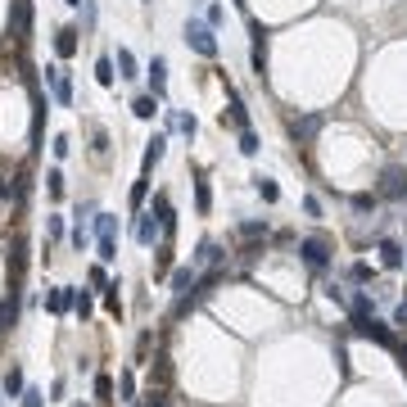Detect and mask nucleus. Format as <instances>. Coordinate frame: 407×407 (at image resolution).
<instances>
[{
    "label": "nucleus",
    "mask_w": 407,
    "mask_h": 407,
    "mask_svg": "<svg viewBox=\"0 0 407 407\" xmlns=\"http://www.w3.org/2000/svg\"><path fill=\"white\" fill-rule=\"evenodd\" d=\"M50 150H55V159H68V150H73V141H68V136H55V145H50Z\"/></svg>",
    "instance_id": "41"
},
{
    "label": "nucleus",
    "mask_w": 407,
    "mask_h": 407,
    "mask_svg": "<svg viewBox=\"0 0 407 407\" xmlns=\"http://www.w3.org/2000/svg\"><path fill=\"white\" fill-rule=\"evenodd\" d=\"M254 186H258V195H263L267 204H276V199H280V186H276V181H271V177H258Z\"/></svg>",
    "instance_id": "28"
},
{
    "label": "nucleus",
    "mask_w": 407,
    "mask_h": 407,
    "mask_svg": "<svg viewBox=\"0 0 407 407\" xmlns=\"http://www.w3.org/2000/svg\"><path fill=\"white\" fill-rule=\"evenodd\" d=\"M394 326H407V304H399V308H394Z\"/></svg>",
    "instance_id": "47"
},
{
    "label": "nucleus",
    "mask_w": 407,
    "mask_h": 407,
    "mask_svg": "<svg viewBox=\"0 0 407 407\" xmlns=\"http://www.w3.org/2000/svg\"><path fill=\"white\" fill-rule=\"evenodd\" d=\"M27 32H32V5L14 0V41H27Z\"/></svg>",
    "instance_id": "11"
},
{
    "label": "nucleus",
    "mask_w": 407,
    "mask_h": 407,
    "mask_svg": "<svg viewBox=\"0 0 407 407\" xmlns=\"http://www.w3.org/2000/svg\"><path fill=\"white\" fill-rule=\"evenodd\" d=\"M95 254H100V263H113V258H118V240L100 236V240H95Z\"/></svg>",
    "instance_id": "23"
},
{
    "label": "nucleus",
    "mask_w": 407,
    "mask_h": 407,
    "mask_svg": "<svg viewBox=\"0 0 407 407\" xmlns=\"http://www.w3.org/2000/svg\"><path fill=\"white\" fill-rule=\"evenodd\" d=\"M0 390H5V399H23V366H9V376H5V385H0Z\"/></svg>",
    "instance_id": "17"
},
{
    "label": "nucleus",
    "mask_w": 407,
    "mask_h": 407,
    "mask_svg": "<svg viewBox=\"0 0 407 407\" xmlns=\"http://www.w3.org/2000/svg\"><path fill=\"white\" fill-rule=\"evenodd\" d=\"M195 263H222V249H217V240H199V249H195Z\"/></svg>",
    "instance_id": "21"
},
{
    "label": "nucleus",
    "mask_w": 407,
    "mask_h": 407,
    "mask_svg": "<svg viewBox=\"0 0 407 407\" xmlns=\"http://www.w3.org/2000/svg\"><path fill=\"white\" fill-rule=\"evenodd\" d=\"M68 240H73V249H91V231H86L82 222L73 227V236H68Z\"/></svg>",
    "instance_id": "35"
},
{
    "label": "nucleus",
    "mask_w": 407,
    "mask_h": 407,
    "mask_svg": "<svg viewBox=\"0 0 407 407\" xmlns=\"http://www.w3.org/2000/svg\"><path fill=\"white\" fill-rule=\"evenodd\" d=\"M118 394H122V403H141V399H136V376L131 371L118 376Z\"/></svg>",
    "instance_id": "26"
},
{
    "label": "nucleus",
    "mask_w": 407,
    "mask_h": 407,
    "mask_svg": "<svg viewBox=\"0 0 407 407\" xmlns=\"http://www.w3.org/2000/svg\"><path fill=\"white\" fill-rule=\"evenodd\" d=\"M150 95L154 100H168V59H163V55H154L150 59Z\"/></svg>",
    "instance_id": "7"
},
{
    "label": "nucleus",
    "mask_w": 407,
    "mask_h": 407,
    "mask_svg": "<svg viewBox=\"0 0 407 407\" xmlns=\"http://www.w3.org/2000/svg\"><path fill=\"white\" fill-rule=\"evenodd\" d=\"M353 331L362 335V339H376V344H385V348H399V339H394V331L385 322H376V317H366V322H353Z\"/></svg>",
    "instance_id": "6"
},
{
    "label": "nucleus",
    "mask_w": 407,
    "mask_h": 407,
    "mask_svg": "<svg viewBox=\"0 0 407 407\" xmlns=\"http://www.w3.org/2000/svg\"><path fill=\"white\" fill-rule=\"evenodd\" d=\"M118 290H122L118 280H109V285H104V308H109L113 317H122V299H118Z\"/></svg>",
    "instance_id": "24"
},
{
    "label": "nucleus",
    "mask_w": 407,
    "mask_h": 407,
    "mask_svg": "<svg viewBox=\"0 0 407 407\" xmlns=\"http://www.w3.org/2000/svg\"><path fill=\"white\" fill-rule=\"evenodd\" d=\"M86 276H91V285H109V276H104V267H91V271H86Z\"/></svg>",
    "instance_id": "44"
},
{
    "label": "nucleus",
    "mask_w": 407,
    "mask_h": 407,
    "mask_svg": "<svg viewBox=\"0 0 407 407\" xmlns=\"http://www.w3.org/2000/svg\"><path fill=\"white\" fill-rule=\"evenodd\" d=\"M64 5H73V9H82V5H86V0H64Z\"/></svg>",
    "instance_id": "48"
},
{
    "label": "nucleus",
    "mask_w": 407,
    "mask_h": 407,
    "mask_svg": "<svg viewBox=\"0 0 407 407\" xmlns=\"http://www.w3.org/2000/svg\"><path fill=\"white\" fill-rule=\"evenodd\" d=\"M376 195H380V199H403L407 195V168H385Z\"/></svg>",
    "instance_id": "4"
},
{
    "label": "nucleus",
    "mask_w": 407,
    "mask_h": 407,
    "mask_svg": "<svg viewBox=\"0 0 407 407\" xmlns=\"http://www.w3.org/2000/svg\"><path fill=\"white\" fill-rule=\"evenodd\" d=\"M304 213H308V217H317V213H322V204H317V195H308V199H304Z\"/></svg>",
    "instance_id": "46"
},
{
    "label": "nucleus",
    "mask_w": 407,
    "mask_h": 407,
    "mask_svg": "<svg viewBox=\"0 0 407 407\" xmlns=\"http://www.w3.org/2000/svg\"><path fill=\"white\" fill-rule=\"evenodd\" d=\"M113 68H118V64H113L109 55H104V59H95V82H100V86H113V77H118Z\"/></svg>",
    "instance_id": "22"
},
{
    "label": "nucleus",
    "mask_w": 407,
    "mask_h": 407,
    "mask_svg": "<svg viewBox=\"0 0 407 407\" xmlns=\"http://www.w3.org/2000/svg\"><path fill=\"white\" fill-rule=\"evenodd\" d=\"M322 122H326V113H304V118H290V136H294L299 145H313L317 131H322Z\"/></svg>",
    "instance_id": "5"
},
{
    "label": "nucleus",
    "mask_w": 407,
    "mask_h": 407,
    "mask_svg": "<svg viewBox=\"0 0 407 407\" xmlns=\"http://www.w3.org/2000/svg\"><path fill=\"white\" fill-rule=\"evenodd\" d=\"M159 236H163V222L154 217V213H141V217H136V240H141V245H154Z\"/></svg>",
    "instance_id": "9"
},
{
    "label": "nucleus",
    "mask_w": 407,
    "mask_h": 407,
    "mask_svg": "<svg viewBox=\"0 0 407 407\" xmlns=\"http://www.w3.org/2000/svg\"><path fill=\"white\" fill-rule=\"evenodd\" d=\"M45 236H50V240H64V217H50V222H45Z\"/></svg>",
    "instance_id": "42"
},
{
    "label": "nucleus",
    "mask_w": 407,
    "mask_h": 407,
    "mask_svg": "<svg viewBox=\"0 0 407 407\" xmlns=\"http://www.w3.org/2000/svg\"><path fill=\"white\" fill-rule=\"evenodd\" d=\"M95 236H118V217L113 213H95Z\"/></svg>",
    "instance_id": "25"
},
{
    "label": "nucleus",
    "mask_w": 407,
    "mask_h": 407,
    "mask_svg": "<svg viewBox=\"0 0 407 407\" xmlns=\"http://www.w3.org/2000/svg\"><path fill=\"white\" fill-rule=\"evenodd\" d=\"M380 267H390V271L403 267V245L399 240H380Z\"/></svg>",
    "instance_id": "13"
},
{
    "label": "nucleus",
    "mask_w": 407,
    "mask_h": 407,
    "mask_svg": "<svg viewBox=\"0 0 407 407\" xmlns=\"http://www.w3.org/2000/svg\"><path fill=\"white\" fill-rule=\"evenodd\" d=\"M45 304H50V313H55V317H64V313H73L77 290H73V285H59V290H50V299H45Z\"/></svg>",
    "instance_id": "10"
},
{
    "label": "nucleus",
    "mask_w": 407,
    "mask_h": 407,
    "mask_svg": "<svg viewBox=\"0 0 407 407\" xmlns=\"http://www.w3.org/2000/svg\"><path fill=\"white\" fill-rule=\"evenodd\" d=\"M45 82H50V91H55L59 104H73V82H68L64 68H45Z\"/></svg>",
    "instance_id": "8"
},
{
    "label": "nucleus",
    "mask_w": 407,
    "mask_h": 407,
    "mask_svg": "<svg viewBox=\"0 0 407 407\" xmlns=\"http://www.w3.org/2000/svg\"><path fill=\"white\" fill-rule=\"evenodd\" d=\"M249 59H254L258 82H267V27L258 18H249Z\"/></svg>",
    "instance_id": "2"
},
{
    "label": "nucleus",
    "mask_w": 407,
    "mask_h": 407,
    "mask_svg": "<svg viewBox=\"0 0 407 407\" xmlns=\"http://www.w3.org/2000/svg\"><path fill=\"white\" fill-rule=\"evenodd\" d=\"M77 27H59V32H55V50H59V59H73L77 55Z\"/></svg>",
    "instance_id": "12"
},
{
    "label": "nucleus",
    "mask_w": 407,
    "mask_h": 407,
    "mask_svg": "<svg viewBox=\"0 0 407 407\" xmlns=\"http://www.w3.org/2000/svg\"><path fill=\"white\" fill-rule=\"evenodd\" d=\"M195 208H199V213H208V208H213V190H208V181H195Z\"/></svg>",
    "instance_id": "30"
},
{
    "label": "nucleus",
    "mask_w": 407,
    "mask_h": 407,
    "mask_svg": "<svg viewBox=\"0 0 407 407\" xmlns=\"http://www.w3.org/2000/svg\"><path fill=\"white\" fill-rule=\"evenodd\" d=\"M95 399H100L104 407H109V399H113V376H104V371L95 376Z\"/></svg>",
    "instance_id": "27"
},
{
    "label": "nucleus",
    "mask_w": 407,
    "mask_h": 407,
    "mask_svg": "<svg viewBox=\"0 0 407 407\" xmlns=\"http://www.w3.org/2000/svg\"><path fill=\"white\" fill-rule=\"evenodd\" d=\"M154 254H159V258H154V271H159V276H168V271H172V249H168V245H159Z\"/></svg>",
    "instance_id": "31"
},
{
    "label": "nucleus",
    "mask_w": 407,
    "mask_h": 407,
    "mask_svg": "<svg viewBox=\"0 0 407 407\" xmlns=\"http://www.w3.org/2000/svg\"><path fill=\"white\" fill-rule=\"evenodd\" d=\"M113 64H118V77H127V82H131V77H141V64H136V55L127 50V45L118 50V59H113Z\"/></svg>",
    "instance_id": "19"
},
{
    "label": "nucleus",
    "mask_w": 407,
    "mask_h": 407,
    "mask_svg": "<svg viewBox=\"0 0 407 407\" xmlns=\"http://www.w3.org/2000/svg\"><path fill=\"white\" fill-rule=\"evenodd\" d=\"M348 313H353V322H366V317H376L371 294H362V290H357V294H353V304H348Z\"/></svg>",
    "instance_id": "16"
},
{
    "label": "nucleus",
    "mask_w": 407,
    "mask_h": 407,
    "mask_svg": "<svg viewBox=\"0 0 407 407\" xmlns=\"http://www.w3.org/2000/svg\"><path fill=\"white\" fill-rule=\"evenodd\" d=\"M131 113H136V118H141V122H150L154 113H159V100H154V95H141V100L131 104Z\"/></svg>",
    "instance_id": "20"
},
{
    "label": "nucleus",
    "mask_w": 407,
    "mask_h": 407,
    "mask_svg": "<svg viewBox=\"0 0 407 407\" xmlns=\"http://www.w3.org/2000/svg\"><path fill=\"white\" fill-rule=\"evenodd\" d=\"M45 186H50V195H55V199H64V172H59V168H50V172H45Z\"/></svg>",
    "instance_id": "32"
},
{
    "label": "nucleus",
    "mask_w": 407,
    "mask_h": 407,
    "mask_svg": "<svg viewBox=\"0 0 407 407\" xmlns=\"http://www.w3.org/2000/svg\"><path fill=\"white\" fill-rule=\"evenodd\" d=\"M240 154H249V159L258 154V136H254V127H249V131H240Z\"/></svg>",
    "instance_id": "34"
},
{
    "label": "nucleus",
    "mask_w": 407,
    "mask_h": 407,
    "mask_svg": "<svg viewBox=\"0 0 407 407\" xmlns=\"http://www.w3.org/2000/svg\"><path fill=\"white\" fill-rule=\"evenodd\" d=\"M222 18H227V9H222V5H208V27H217Z\"/></svg>",
    "instance_id": "43"
},
{
    "label": "nucleus",
    "mask_w": 407,
    "mask_h": 407,
    "mask_svg": "<svg viewBox=\"0 0 407 407\" xmlns=\"http://www.w3.org/2000/svg\"><path fill=\"white\" fill-rule=\"evenodd\" d=\"M195 285H199L195 267H172V290H177V294H190Z\"/></svg>",
    "instance_id": "15"
},
{
    "label": "nucleus",
    "mask_w": 407,
    "mask_h": 407,
    "mask_svg": "<svg viewBox=\"0 0 407 407\" xmlns=\"http://www.w3.org/2000/svg\"><path fill=\"white\" fill-rule=\"evenodd\" d=\"M145 195H150V181H136V186H131V208H141V204H145Z\"/></svg>",
    "instance_id": "36"
},
{
    "label": "nucleus",
    "mask_w": 407,
    "mask_h": 407,
    "mask_svg": "<svg viewBox=\"0 0 407 407\" xmlns=\"http://www.w3.org/2000/svg\"><path fill=\"white\" fill-rule=\"evenodd\" d=\"M240 236H245V240H258V236H267V222H240Z\"/></svg>",
    "instance_id": "33"
},
{
    "label": "nucleus",
    "mask_w": 407,
    "mask_h": 407,
    "mask_svg": "<svg viewBox=\"0 0 407 407\" xmlns=\"http://www.w3.org/2000/svg\"><path fill=\"white\" fill-rule=\"evenodd\" d=\"M23 407H45V394L41 390H23V399H18Z\"/></svg>",
    "instance_id": "38"
},
{
    "label": "nucleus",
    "mask_w": 407,
    "mask_h": 407,
    "mask_svg": "<svg viewBox=\"0 0 407 407\" xmlns=\"http://www.w3.org/2000/svg\"><path fill=\"white\" fill-rule=\"evenodd\" d=\"M299 258H304L313 271H326V267H331V245L317 240V236H308V240H299Z\"/></svg>",
    "instance_id": "3"
},
{
    "label": "nucleus",
    "mask_w": 407,
    "mask_h": 407,
    "mask_svg": "<svg viewBox=\"0 0 407 407\" xmlns=\"http://www.w3.org/2000/svg\"><path fill=\"white\" fill-rule=\"evenodd\" d=\"M82 23H86V27H95V5H91V0L82 5Z\"/></svg>",
    "instance_id": "45"
},
{
    "label": "nucleus",
    "mask_w": 407,
    "mask_h": 407,
    "mask_svg": "<svg viewBox=\"0 0 407 407\" xmlns=\"http://www.w3.org/2000/svg\"><path fill=\"white\" fill-rule=\"evenodd\" d=\"M154 213H159V222H163V236H172V231H177V213H172L168 195H154Z\"/></svg>",
    "instance_id": "14"
},
{
    "label": "nucleus",
    "mask_w": 407,
    "mask_h": 407,
    "mask_svg": "<svg viewBox=\"0 0 407 407\" xmlns=\"http://www.w3.org/2000/svg\"><path fill=\"white\" fill-rule=\"evenodd\" d=\"M236 5H240V9H245V5H249V0H236Z\"/></svg>",
    "instance_id": "49"
},
{
    "label": "nucleus",
    "mask_w": 407,
    "mask_h": 407,
    "mask_svg": "<svg viewBox=\"0 0 407 407\" xmlns=\"http://www.w3.org/2000/svg\"><path fill=\"white\" fill-rule=\"evenodd\" d=\"M73 313H77V322H86V317L95 313V299H91V294H82V290H77V304H73Z\"/></svg>",
    "instance_id": "29"
},
{
    "label": "nucleus",
    "mask_w": 407,
    "mask_h": 407,
    "mask_svg": "<svg viewBox=\"0 0 407 407\" xmlns=\"http://www.w3.org/2000/svg\"><path fill=\"white\" fill-rule=\"evenodd\" d=\"M186 45H190L195 55H204V59H217V50H222L217 36H213V27L199 23V18H190V23H186Z\"/></svg>",
    "instance_id": "1"
},
{
    "label": "nucleus",
    "mask_w": 407,
    "mask_h": 407,
    "mask_svg": "<svg viewBox=\"0 0 407 407\" xmlns=\"http://www.w3.org/2000/svg\"><path fill=\"white\" fill-rule=\"evenodd\" d=\"M177 127L186 131V136H195L199 131V122H195V113H177Z\"/></svg>",
    "instance_id": "39"
},
{
    "label": "nucleus",
    "mask_w": 407,
    "mask_h": 407,
    "mask_svg": "<svg viewBox=\"0 0 407 407\" xmlns=\"http://www.w3.org/2000/svg\"><path fill=\"white\" fill-rule=\"evenodd\" d=\"M348 280H357V285H366V280H371V267H366V263H353V267H348Z\"/></svg>",
    "instance_id": "37"
},
{
    "label": "nucleus",
    "mask_w": 407,
    "mask_h": 407,
    "mask_svg": "<svg viewBox=\"0 0 407 407\" xmlns=\"http://www.w3.org/2000/svg\"><path fill=\"white\" fill-rule=\"evenodd\" d=\"M163 154H168V136H154V141H150V145H145V159H141V163H145V172H150V168H154V163H159V159H163Z\"/></svg>",
    "instance_id": "18"
},
{
    "label": "nucleus",
    "mask_w": 407,
    "mask_h": 407,
    "mask_svg": "<svg viewBox=\"0 0 407 407\" xmlns=\"http://www.w3.org/2000/svg\"><path fill=\"white\" fill-rule=\"evenodd\" d=\"M376 199H380V195H353V208H357V213H371Z\"/></svg>",
    "instance_id": "40"
}]
</instances>
